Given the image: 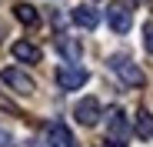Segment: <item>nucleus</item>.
Wrapping results in <instances>:
<instances>
[{
    "label": "nucleus",
    "instance_id": "obj_1",
    "mask_svg": "<svg viewBox=\"0 0 153 147\" xmlns=\"http://www.w3.org/2000/svg\"><path fill=\"white\" fill-rule=\"evenodd\" d=\"M110 70L117 74V77L126 84V87H143V70L130 60V57H123V54H117V57H110Z\"/></svg>",
    "mask_w": 153,
    "mask_h": 147
},
{
    "label": "nucleus",
    "instance_id": "obj_2",
    "mask_svg": "<svg viewBox=\"0 0 153 147\" xmlns=\"http://www.w3.org/2000/svg\"><path fill=\"white\" fill-rule=\"evenodd\" d=\"M0 80H4L10 90H17V94H33V90H37L33 77L23 74V70H17V67H4V70H0Z\"/></svg>",
    "mask_w": 153,
    "mask_h": 147
},
{
    "label": "nucleus",
    "instance_id": "obj_3",
    "mask_svg": "<svg viewBox=\"0 0 153 147\" xmlns=\"http://www.w3.org/2000/svg\"><path fill=\"white\" fill-rule=\"evenodd\" d=\"M107 23H110L113 34H126V30H130V23H133L130 7H126V4H113V7H107Z\"/></svg>",
    "mask_w": 153,
    "mask_h": 147
},
{
    "label": "nucleus",
    "instance_id": "obj_4",
    "mask_svg": "<svg viewBox=\"0 0 153 147\" xmlns=\"http://www.w3.org/2000/svg\"><path fill=\"white\" fill-rule=\"evenodd\" d=\"M87 77H90V74H87L83 67H70V64L57 70V84H60V90H76V87H83Z\"/></svg>",
    "mask_w": 153,
    "mask_h": 147
},
{
    "label": "nucleus",
    "instance_id": "obj_5",
    "mask_svg": "<svg viewBox=\"0 0 153 147\" xmlns=\"http://www.w3.org/2000/svg\"><path fill=\"white\" fill-rule=\"evenodd\" d=\"M73 117L80 120L83 127H93L100 120V100H97V97H83V100L73 107Z\"/></svg>",
    "mask_w": 153,
    "mask_h": 147
},
{
    "label": "nucleus",
    "instance_id": "obj_6",
    "mask_svg": "<svg viewBox=\"0 0 153 147\" xmlns=\"http://www.w3.org/2000/svg\"><path fill=\"white\" fill-rule=\"evenodd\" d=\"M47 144H50V147H76L70 127L60 124V120H50V124H47Z\"/></svg>",
    "mask_w": 153,
    "mask_h": 147
},
{
    "label": "nucleus",
    "instance_id": "obj_7",
    "mask_svg": "<svg viewBox=\"0 0 153 147\" xmlns=\"http://www.w3.org/2000/svg\"><path fill=\"white\" fill-rule=\"evenodd\" d=\"M107 134H110V140H126V134H130V127H126V114L123 110H113L110 114V120H107Z\"/></svg>",
    "mask_w": 153,
    "mask_h": 147
},
{
    "label": "nucleus",
    "instance_id": "obj_8",
    "mask_svg": "<svg viewBox=\"0 0 153 147\" xmlns=\"http://www.w3.org/2000/svg\"><path fill=\"white\" fill-rule=\"evenodd\" d=\"M10 54H13L20 64H37V60H40V47L30 44V40H17V44L10 47Z\"/></svg>",
    "mask_w": 153,
    "mask_h": 147
},
{
    "label": "nucleus",
    "instance_id": "obj_9",
    "mask_svg": "<svg viewBox=\"0 0 153 147\" xmlns=\"http://www.w3.org/2000/svg\"><path fill=\"white\" fill-rule=\"evenodd\" d=\"M70 17H73L76 27H87V30H93L97 23H100V14H97L93 7H87V4H83V7H73V14H70Z\"/></svg>",
    "mask_w": 153,
    "mask_h": 147
},
{
    "label": "nucleus",
    "instance_id": "obj_10",
    "mask_svg": "<svg viewBox=\"0 0 153 147\" xmlns=\"http://www.w3.org/2000/svg\"><path fill=\"white\" fill-rule=\"evenodd\" d=\"M13 17H17L20 23H27V27H37V23H40L37 7H30V4H17V7H13Z\"/></svg>",
    "mask_w": 153,
    "mask_h": 147
},
{
    "label": "nucleus",
    "instance_id": "obj_11",
    "mask_svg": "<svg viewBox=\"0 0 153 147\" xmlns=\"http://www.w3.org/2000/svg\"><path fill=\"white\" fill-rule=\"evenodd\" d=\"M137 137H143V140L153 137V114L150 110H140L137 114Z\"/></svg>",
    "mask_w": 153,
    "mask_h": 147
},
{
    "label": "nucleus",
    "instance_id": "obj_12",
    "mask_svg": "<svg viewBox=\"0 0 153 147\" xmlns=\"http://www.w3.org/2000/svg\"><path fill=\"white\" fill-rule=\"evenodd\" d=\"M57 47H60V50L70 57V60H76V57H80V44H76V40H67V37H57Z\"/></svg>",
    "mask_w": 153,
    "mask_h": 147
},
{
    "label": "nucleus",
    "instance_id": "obj_13",
    "mask_svg": "<svg viewBox=\"0 0 153 147\" xmlns=\"http://www.w3.org/2000/svg\"><path fill=\"white\" fill-rule=\"evenodd\" d=\"M0 110H4V114H13V117H20V110H17V104L10 100V97H4V94H0Z\"/></svg>",
    "mask_w": 153,
    "mask_h": 147
},
{
    "label": "nucleus",
    "instance_id": "obj_14",
    "mask_svg": "<svg viewBox=\"0 0 153 147\" xmlns=\"http://www.w3.org/2000/svg\"><path fill=\"white\" fill-rule=\"evenodd\" d=\"M143 47L153 54V23H146V27H143Z\"/></svg>",
    "mask_w": 153,
    "mask_h": 147
},
{
    "label": "nucleus",
    "instance_id": "obj_15",
    "mask_svg": "<svg viewBox=\"0 0 153 147\" xmlns=\"http://www.w3.org/2000/svg\"><path fill=\"white\" fill-rule=\"evenodd\" d=\"M107 147H123V144H120V140H110V144H107Z\"/></svg>",
    "mask_w": 153,
    "mask_h": 147
},
{
    "label": "nucleus",
    "instance_id": "obj_16",
    "mask_svg": "<svg viewBox=\"0 0 153 147\" xmlns=\"http://www.w3.org/2000/svg\"><path fill=\"white\" fill-rule=\"evenodd\" d=\"M33 147H47V144H33Z\"/></svg>",
    "mask_w": 153,
    "mask_h": 147
}]
</instances>
